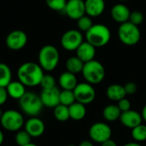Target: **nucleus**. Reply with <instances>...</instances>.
Returning a JSON list of instances; mask_svg holds the SVG:
<instances>
[{
  "label": "nucleus",
  "mask_w": 146,
  "mask_h": 146,
  "mask_svg": "<svg viewBox=\"0 0 146 146\" xmlns=\"http://www.w3.org/2000/svg\"><path fill=\"white\" fill-rule=\"evenodd\" d=\"M17 78L26 87H34L40 85L44 76V70L38 63L27 62L22 63L17 69Z\"/></svg>",
  "instance_id": "obj_1"
},
{
  "label": "nucleus",
  "mask_w": 146,
  "mask_h": 146,
  "mask_svg": "<svg viewBox=\"0 0 146 146\" xmlns=\"http://www.w3.org/2000/svg\"><path fill=\"white\" fill-rule=\"evenodd\" d=\"M60 54L57 48L52 44L44 45L38 51V63L44 71L51 72L58 65Z\"/></svg>",
  "instance_id": "obj_2"
},
{
  "label": "nucleus",
  "mask_w": 146,
  "mask_h": 146,
  "mask_svg": "<svg viewBox=\"0 0 146 146\" xmlns=\"http://www.w3.org/2000/svg\"><path fill=\"white\" fill-rule=\"evenodd\" d=\"M86 39L96 48L104 47L110 41L111 33L110 28L104 24H93L86 33Z\"/></svg>",
  "instance_id": "obj_3"
},
{
  "label": "nucleus",
  "mask_w": 146,
  "mask_h": 146,
  "mask_svg": "<svg viewBox=\"0 0 146 146\" xmlns=\"http://www.w3.org/2000/svg\"><path fill=\"white\" fill-rule=\"evenodd\" d=\"M18 101L21 110L30 117L38 115L44 107L39 95L33 92H27Z\"/></svg>",
  "instance_id": "obj_4"
},
{
  "label": "nucleus",
  "mask_w": 146,
  "mask_h": 146,
  "mask_svg": "<svg viewBox=\"0 0 146 146\" xmlns=\"http://www.w3.org/2000/svg\"><path fill=\"white\" fill-rule=\"evenodd\" d=\"M81 74L87 83L91 85H97L104 80L106 72L104 65L94 59L84 64Z\"/></svg>",
  "instance_id": "obj_5"
},
{
  "label": "nucleus",
  "mask_w": 146,
  "mask_h": 146,
  "mask_svg": "<svg viewBox=\"0 0 146 146\" xmlns=\"http://www.w3.org/2000/svg\"><path fill=\"white\" fill-rule=\"evenodd\" d=\"M117 34L121 42L127 46H133L137 44L141 38V32L139 27L130 21L120 24L117 30Z\"/></svg>",
  "instance_id": "obj_6"
},
{
  "label": "nucleus",
  "mask_w": 146,
  "mask_h": 146,
  "mask_svg": "<svg viewBox=\"0 0 146 146\" xmlns=\"http://www.w3.org/2000/svg\"><path fill=\"white\" fill-rule=\"evenodd\" d=\"M0 123L6 131L18 132L24 127L25 121L20 111L15 110H7L3 112Z\"/></svg>",
  "instance_id": "obj_7"
},
{
  "label": "nucleus",
  "mask_w": 146,
  "mask_h": 146,
  "mask_svg": "<svg viewBox=\"0 0 146 146\" xmlns=\"http://www.w3.org/2000/svg\"><path fill=\"white\" fill-rule=\"evenodd\" d=\"M84 42V37L78 29H70L66 31L61 37V45L68 51H74Z\"/></svg>",
  "instance_id": "obj_8"
},
{
  "label": "nucleus",
  "mask_w": 146,
  "mask_h": 146,
  "mask_svg": "<svg viewBox=\"0 0 146 146\" xmlns=\"http://www.w3.org/2000/svg\"><path fill=\"white\" fill-rule=\"evenodd\" d=\"M74 93L76 102L84 105L92 103L96 98V92L94 87L92 85L87 82L78 83L76 87L74 89Z\"/></svg>",
  "instance_id": "obj_9"
},
{
  "label": "nucleus",
  "mask_w": 146,
  "mask_h": 146,
  "mask_svg": "<svg viewBox=\"0 0 146 146\" xmlns=\"http://www.w3.org/2000/svg\"><path fill=\"white\" fill-rule=\"evenodd\" d=\"M89 136L92 141L103 144L111 139L112 129L104 122H96L91 126L89 129Z\"/></svg>",
  "instance_id": "obj_10"
},
{
  "label": "nucleus",
  "mask_w": 146,
  "mask_h": 146,
  "mask_svg": "<svg viewBox=\"0 0 146 146\" xmlns=\"http://www.w3.org/2000/svg\"><path fill=\"white\" fill-rule=\"evenodd\" d=\"M5 44L11 50H20L27 44V35L21 30H14L7 35Z\"/></svg>",
  "instance_id": "obj_11"
},
{
  "label": "nucleus",
  "mask_w": 146,
  "mask_h": 146,
  "mask_svg": "<svg viewBox=\"0 0 146 146\" xmlns=\"http://www.w3.org/2000/svg\"><path fill=\"white\" fill-rule=\"evenodd\" d=\"M63 12L68 18L77 21L81 16L86 15L85 1L84 0H68Z\"/></svg>",
  "instance_id": "obj_12"
},
{
  "label": "nucleus",
  "mask_w": 146,
  "mask_h": 146,
  "mask_svg": "<svg viewBox=\"0 0 146 146\" xmlns=\"http://www.w3.org/2000/svg\"><path fill=\"white\" fill-rule=\"evenodd\" d=\"M39 97L44 107L54 109L58 104H60V100H59L60 91L56 86L51 89L42 90Z\"/></svg>",
  "instance_id": "obj_13"
},
{
  "label": "nucleus",
  "mask_w": 146,
  "mask_h": 146,
  "mask_svg": "<svg viewBox=\"0 0 146 146\" xmlns=\"http://www.w3.org/2000/svg\"><path fill=\"white\" fill-rule=\"evenodd\" d=\"M24 129L30 134L32 138H38L44 134L45 131V125L42 120L35 116L31 117L25 121Z\"/></svg>",
  "instance_id": "obj_14"
},
{
  "label": "nucleus",
  "mask_w": 146,
  "mask_h": 146,
  "mask_svg": "<svg viewBox=\"0 0 146 146\" xmlns=\"http://www.w3.org/2000/svg\"><path fill=\"white\" fill-rule=\"evenodd\" d=\"M130 14L131 10L123 3H118L115 4L110 10V15L112 19L119 24L129 21Z\"/></svg>",
  "instance_id": "obj_15"
},
{
  "label": "nucleus",
  "mask_w": 146,
  "mask_h": 146,
  "mask_svg": "<svg viewBox=\"0 0 146 146\" xmlns=\"http://www.w3.org/2000/svg\"><path fill=\"white\" fill-rule=\"evenodd\" d=\"M119 120L124 127L131 129L142 124V121H143L141 114L133 110H127L126 112H121Z\"/></svg>",
  "instance_id": "obj_16"
},
{
  "label": "nucleus",
  "mask_w": 146,
  "mask_h": 146,
  "mask_svg": "<svg viewBox=\"0 0 146 146\" xmlns=\"http://www.w3.org/2000/svg\"><path fill=\"white\" fill-rule=\"evenodd\" d=\"M105 6L104 0H85L86 15L92 18L98 17L104 12Z\"/></svg>",
  "instance_id": "obj_17"
},
{
  "label": "nucleus",
  "mask_w": 146,
  "mask_h": 146,
  "mask_svg": "<svg viewBox=\"0 0 146 146\" xmlns=\"http://www.w3.org/2000/svg\"><path fill=\"white\" fill-rule=\"evenodd\" d=\"M75 51L76 56L79 57L84 63L94 60L96 56V47L87 41H84Z\"/></svg>",
  "instance_id": "obj_18"
},
{
  "label": "nucleus",
  "mask_w": 146,
  "mask_h": 146,
  "mask_svg": "<svg viewBox=\"0 0 146 146\" xmlns=\"http://www.w3.org/2000/svg\"><path fill=\"white\" fill-rule=\"evenodd\" d=\"M58 83L62 90L74 91V89L78 85L76 74H74L68 71L63 72L58 78Z\"/></svg>",
  "instance_id": "obj_19"
},
{
  "label": "nucleus",
  "mask_w": 146,
  "mask_h": 146,
  "mask_svg": "<svg viewBox=\"0 0 146 146\" xmlns=\"http://www.w3.org/2000/svg\"><path fill=\"white\" fill-rule=\"evenodd\" d=\"M6 90L9 97L15 100L21 99L23 97V95L27 92L26 86L19 80H12L6 86Z\"/></svg>",
  "instance_id": "obj_20"
},
{
  "label": "nucleus",
  "mask_w": 146,
  "mask_h": 146,
  "mask_svg": "<svg viewBox=\"0 0 146 146\" xmlns=\"http://www.w3.org/2000/svg\"><path fill=\"white\" fill-rule=\"evenodd\" d=\"M106 95L108 98L111 101L118 102L121 99L126 98L127 93L124 89V86L119 84L110 85L106 90Z\"/></svg>",
  "instance_id": "obj_21"
},
{
  "label": "nucleus",
  "mask_w": 146,
  "mask_h": 146,
  "mask_svg": "<svg viewBox=\"0 0 146 146\" xmlns=\"http://www.w3.org/2000/svg\"><path fill=\"white\" fill-rule=\"evenodd\" d=\"M68 110L70 119L74 121H81L86 115V105L78 102H74L73 104L68 106Z\"/></svg>",
  "instance_id": "obj_22"
},
{
  "label": "nucleus",
  "mask_w": 146,
  "mask_h": 146,
  "mask_svg": "<svg viewBox=\"0 0 146 146\" xmlns=\"http://www.w3.org/2000/svg\"><path fill=\"white\" fill-rule=\"evenodd\" d=\"M84 64L85 63L76 56H71L66 61V69L68 72L77 74L82 72Z\"/></svg>",
  "instance_id": "obj_23"
},
{
  "label": "nucleus",
  "mask_w": 146,
  "mask_h": 146,
  "mask_svg": "<svg viewBox=\"0 0 146 146\" xmlns=\"http://www.w3.org/2000/svg\"><path fill=\"white\" fill-rule=\"evenodd\" d=\"M121 111L115 104H109L103 110V116L108 121H115L120 119Z\"/></svg>",
  "instance_id": "obj_24"
},
{
  "label": "nucleus",
  "mask_w": 146,
  "mask_h": 146,
  "mask_svg": "<svg viewBox=\"0 0 146 146\" xmlns=\"http://www.w3.org/2000/svg\"><path fill=\"white\" fill-rule=\"evenodd\" d=\"M12 81L10 68L3 62H0V87H5Z\"/></svg>",
  "instance_id": "obj_25"
},
{
  "label": "nucleus",
  "mask_w": 146,
  "mask_h": 146,
  "mask_svg": "<svg viewBox=\"0 0 146 146\" xmlns=\"http://www.w3.org/2000/svg\"><path fill=\"white\" fill-rule=\"evenodd\" d=\"M53 114L55 118L61 122L67 121L68 119H70L68 107L62 104H58L56 107H55Z\"/></svg>",
  "instance_id": "obj_26"
},
{
  "label": "nucleus",
  "mask_w": 146,
  "mask_h": 146,
  "mask_svg": "<svg viewBox=\"0 0 146 146\" xmlns=\"http://www.w3.org/2000/svg\"><path fill=\"white\" fill-rule=\"evenodd\" d=\"M76 21H77V28H78V30L80 31L81 33H85L87 31H89L90 28L94 24L93 21H92V18L90 17L87 15H85L81 16Z\"/></svg>",
  "instance_id": "obj_27"
},
{
  "label": "nucleus",
  "mask_w": 146,
  "mask_h": 146,
  "mask_svg": "<svg viewBox=\"0 0 146 146\" xmlns=\"http://www.w3.org/2000/svg\"><path fill=\"white\" fill-rule=\"evenodd\" d=\"M59 100H60V104H62V105H65L68 107L70 106L74 102H76L74 91H69V90L61 91Z\"/></svg>",
  "instance_id": "obj_28"
},
{
  "label": "nucleus",
  "mask_w": 146,
  "mask_h": 146,
  "mask_svg": "<svg viewBox=\"0 0 146 146\" xmlns=\"http://www.w3.org/2000/svg\"><path fill=\"white\" fill-rule=\"evenodd\" d=\"M132 137L135 142L141 143L146 140V126L140 124L132 129Z\"/></svg>",
  "instance_id": "obj_29"
},
{
  "label": "nucleus",
  "mask_w": 146,
  "mask_h": 146,
  "mask_svg": "<svg viewBox=\"0 0 146 146\" xmlns=\"http://www.w3.org/2000/svg\"><path fill=\"white\" fill-rule=\"evenodd\" d=\"M31 139L32 137L25 129L16 132V134L15 136V141L18 146H24L30 144Z\"/></svg>",
  "instance_id": "obj_30"
},
{
  "label": "nucleus",
  "mask_w": 146,
  "mask_h": 146,
  "mask_svg": "<svg viewBox=\"0 0 146 146\" xmlns=\"http://www.w3.org/2000/svg\"><path fill=\"white\" fill-rule=\"evenodd\" d=\"M68 0H45L46 5L52 10L62 12L65 9Z\"/></svg>",
  "instance_id": "obj_31"
},
{
  "label": "nucleus",
  "mask_w": 146,
  "mask_h": 146,
  "mask_svg": "<svg viewBox=\"0 0 146 146\" xmlns=\"http://www.w3.org/2000/svg\"><path fill=\"white\" fill-rule=\"evenodd\" d=\"M39 86L42 87V90L54 88L56 87V80L51 74H44Z\"/></svg>",
  "instance_id": "obj_32"
},
{
  "label": "nucleus",
  "mask_w": 146,
  "mask_h": 146,
  "mask_svg": "<svg viewBox=\"0 0 146 146\" xmlns=\"http://www.w3.org/2000/svg\"><path fill=\"white\" fill-rule=\"evenodd\" d=\"M144 19H145V16L141 11H139V10L131 11L130 17H129V21L131 23L139 27L140 24H142V22L144 21Z\"/></svg>",
  "instance_id": "obj_33"
},
{
  "label": "nucleus",
  "mask_w": 146,
  "mask_h": 146,
  "mask_svg": "<svg viewBox=\"0 0 146 146\" xmlns=\"http://www.w3.org/2000/svg\"><path fill=\"white\" fill-rule=\"evenodd\" d=\"M117 106L118 108L120 109V110L121 112H126L127 110H131V103L128 99H127L126 98L121 99L120 101L117 102Z\"/></svg>",
  "instance_id": "obj_34"
},
{
  "label": "nucleus",
  "mask_w": 146,
  "mask_h": 146,
  "mask_svg": "<svg viewBox=\"0 0 146 146\" xmlns=\"http://www.w3.org/2000/svg\"><path fill=\"white\" fill-rule=\"evenodd\" d=\"M124 89L125 92L127 93V95H133L136 93L138 87L137 85L134 82H127V84H125L124 86Z\"/></svg>",
  "instance_id": "obj_35"
},
{
  "label": "nucleus",
  "mask_w": 146,
  "mask_h": 146,
  "mask_svg": "<svg viewBox=\"0 0 146 146\" xmlns=\"http://www.w3.org/2000/svg\"><path fill=\"white\" fill-rule=\"evenodd\" d=\"M9 95L5 87H0V106L3 105L8 100Z\"/></svg>",
  "instance_id": "obj_36"
},
{
  "label": "nucleus",
  "mask_w": 146,
  "mask_h": 146,
  "mask_svg": "<svg viewBox=\"0 0 146 146\" xmlns=\"http://www.w3.org/2000/svg\"><path fill=\"white\" fill-rule=\"evenodd\" d=\"M101 146H118L117 144L113 140V139H109L105 142H104L103 144H101Z\"/></svg>",
  "instance_id": "obj_37"
},
{
  "label": "nucleus",
  "mask_w": 146,
  "mask_h": 146,
  "mask_svg": "<svg viewBox=\"0 0 146 146\" xmlns=\"http://www.w3.org/2000/svg\"><path fill=\"white\" fill-rule=\"evenodd\" d=\"M79 146H94L93 144L89 141V140H84L82 142H80V144L79 145Z\"/></svg>",
  "instance_id": "obj_38"
},
{
  "label": "nucleus",
  "mask_w": 146,
  "mask_h": 146,
  "mask_svg": "<svg viewBox=\"0 0 146 146\" xmlns=\"http://www.w3.org/2000/svg\"><path fill=\"white\" fill-rule=\"evenodd\" d=\"M141 116H142V119L143 121H145L146 122V104L143 107L142 109V112H141Z\"/></svg>",
  "instance_id": "obj_39"
},
{
  "label": "nucleus",
  "mask_w": 146,
  "mask_h": 146,
  "mask_svg": "<svg viewBox=\"0 0 146 146\" xmlns=\"http://www.w3.org/2000/svg\"><path fill=\"white\" fill-rule=\"evenodd\" d=\"M123 146H142V145H140V143H138V142H130V143L125 144Z\"/></svg>",
  "instance_id": "obj_40"
},
{
  "label": "nucleus",
  "mask_w": 146,
  "mask_h": 146,
  "mask_svg": "<svg viewBox=\"0 0 146 146\" xmlns=\"http://www.w3.org/2000/svg\"><path fill=\"white\" fill-rule=\"evenodd\" d=\"M3 140H4V135H3V133L0 130V146L3 145Z\"/></svg>",
  "instance_id": "obj_41"
},
{
  "label": "nucleus",
  "mask_w": 146,
  "mask_h": 146,
  "mask_svg": "<svg viewBox=\"0 0 146 146\" xmlns=\"http://www.w3.org/2000/svg\"><path fill=\"white\" fill-rule=\"evenodd\" d=\"M24 146H38L36 144H33V143H30V144H28V145H24Z\"/></svg>",
  "instance_id": "obj_42"
},
{
  "label": "nucleus",
  "mask_w": 146,
  "mask_h": 146,
  "mask_svg": "<svg viewBox=\"0 0 146 146\" xmlns=\"http://www.w3.org/2000/svg\"><path fill=\"white\" fill-rule=\"evenodd\" d=\"M2 115H3V110H1V108H0V119H1Z\"/></svg>",
  "instance_id": "obj_43"
},
{
  "label": "nucleus",
  "mask_w": 146,
  "mask_h": 146,
  "mask_svg": "<svg viewBox=\"0 0 146 146\" xmlns=\"http://www.w3.org/2000/svg\"><path fill=\"white\" fill-rule=\"evenodd\" d=\"M118 1H120L121 3H124V2H127V1H129V0H118Z\"/></svg>",
  "instance_id": "obj_44"
},
{
  "label": "nucleus",
  "mask_w": 146,
  "mask_h": 146,
  "mask_svg": "<svg viewBox=\"0 0 146 146\" xmlns=\"http://www.w3.org/2000/svg\"><path fill=\"white\" fill-rule=\"evenodd\" d=\"M67 146H77V145H67Z\"/></svg>",
  "instance_id": "obj_45"
},
{
  "label": "nucleus",
  "mask_w": 146,
  "mask_h": 146,
  "mask_svg": "<svg viewBox=\"0 0 146 146\" xmlns=\"http://www.w3.org/2000/svg\"><path fill=\"white\" fill-rule=\"evenodd\" d=\"M5 146H9V145H5Z\"/></svg>",
  "instance_id": "obj_46"
}]
</instances>
